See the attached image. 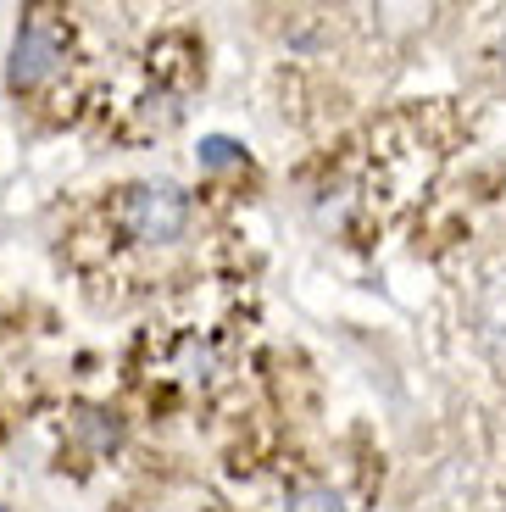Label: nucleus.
I'll return each instance as SVG.
<instances>
[{
  "instance_id": "nucleus-1",
  "label": "nucleus",
  "mask_w": 506,
  "mask_h": 512,
  "mask_svg": "<svg viewBox=\"0 0 506 512\" xmlns=\"http://www.w3.org/2000/svg\"><path fill=\"white\" fill-rule=\"evenodd\" d=\"M117 229L134 245H173L178 234L190 229V201L173 184H134L117 195Z\"/></svg>"
},
{
  "instance_id": "nucleus-4",
  "label": "nucleus",
  "mask_w": 506,
  "mask_h": 512,
  "mask_svg": "<svg viewBox=\"0 0 506 512\" xmlns=\"http://www.w3.org/2000/svg\"><path fill=\"white\" fill-rule=\"evenodd\" d=\"M290 512H345V501L334 485H301L290 496Z\"/></svg>"
},
{
  "instance_id": "nucleus-2",
  "label": "nucleus",
  "mask_w": 506,
  "mask_h": 512,
  "mask_svg": "<svg viewBox=\"0 0 506 512\" xmlns=\"http://www.w3.org/2000/svg\"><path fill=\"white\" fill-rule=\"evenodd\" d=\"M67 67V28L56 12H28L12 45V90L34 95Z\"/></svg>"
},
{
  "instance_id": "nucleus-3",
  "label": "nucleus",
  "mask_w": 506,
  "mask_h": 512,
  "mask_svg": "<svg viewBox=\"0 0 506 512\" xmlns=\"http://www.w3.org/2000/svg\"><path fill=\"white\" fill-rule=\"evenodd\" d=\"M468 307H473V323H479V340L506 362V256H490V262L473 273Z\"/></svg>"
},
{
  "instance_id": "nucleus-5",
  "label": "nucleus",
  "mask_w": 506,
  "mask_h": 512,
  "mask_svg": "<svg viewBox=\"0 0 506 512\" xmlns=\"http://www.w3.org/2000/svg\"><path fill=\"white\" fill-rule=\"evenodd\" d=\"M495 56H501V67H506V34H501V51H495Z\"/></svg>"
}]
</instances>
